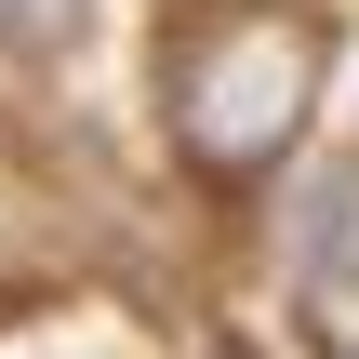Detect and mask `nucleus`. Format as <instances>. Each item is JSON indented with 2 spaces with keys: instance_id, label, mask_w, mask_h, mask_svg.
Instances as JSON below:
<instances>
[{
  "instance_id": "nucleus-1",
  "label": "nucleus",
  "mask_w": 359,
  "mask_h": 359,
  "mask_svg": "<svg viewBox=\"0 0 359 359\" xmlns=\"http://www.w3.org/2000/svg\"><path fill=\"white\" fill-rule=\"evenodd\" d=\"M320 67H333L320 13H280V0L187 13V40H173V133H187V160L213 187H253L266 160H293V133L320 107Z\"/></svg>"
},
{
  "instance_id": "nucleus-2",
  "label": "nucleus",
  "mask_w": 359,
  "mask_h": 359,
  "mask_svg": "<svg viewBox=\"0 0 359 359\" xmlns=\"http://www.w3.org/2000/svg\"><path fill=\"white\" fill-rule=\"evenodd\" d=\"M293 266H306L320 293H359V147H333V160L306 173V200H293Z\"/></svg>"
},
{
  "instance_id": "nucleus-3",
  "label": "nucleus",
  "mask_w": 359,
  "mask_h": 359,
  "mask_svg": "<svg viewBox=\"0 0 359 359\" xmlns=\"http://www.w3.org/2000/svg\"><path fill=\"white\" fill-rule=\"evenodd\" d=\"M80 27H93V0H0V40L13 53H67Z\"/></svg>"
}]
</instances>
